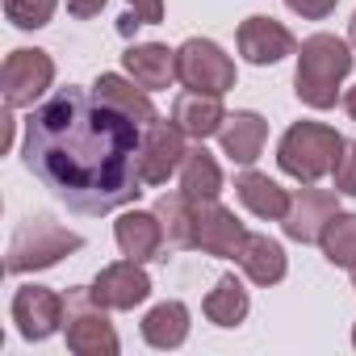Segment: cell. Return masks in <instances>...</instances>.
Returning <instances> with one entry per match:
<instances>
[{"label": "cell", "mask_w": 356, "mask_h": 356, "mask_svg": "<svg viewBox=\"0 0 356 356\" xmlns=\"http://www.w3.org/2000/svg\"><path fill=\"white\" fill-rule=\"evenodd\" d=\"M343 134L335 126H323V122H293L281 143H277V163L285 176H293L298 185H314L323 176L335 172L339 155H343Z\"/></svg>", "instance_id": "cell-3"}, {"label": "cell", "mask_w": 356, "mask_h": 356, "mask_svg": "<svg viewBox=\"0 0 356 356\" xmlns=\"http://www.w3.org/2000/svg\"><path fill=\"white\" fill-rule=\"evenodd\" d=\"M84 239L76 231H67L63 222H55L51 214H30L13 239H9V252H5V273L9 277H22V273H38V268H55L63 256L80 252Z\"/></svg>", "instance_id": "cell-4"}, {"label": "cell", "mask_w": 356, "mask_h": 356, "mask_svg": "<svg viewBox=\"0 0 356 356\" xmlns=\"http://www.w3.org/2000/svg\"><path fill=\"white\" fill-rule=\"evenodd\" d=\"M143 130L88 88H59L26 118L22 159L76 214L101 218L126 210L143 193Z\"/></svg>", "instance_id": "cell-1"}, {"label": "cell", "mask_w": 356, "mask_h": 356, "mask_svg": "<svg viewBox=\"0 0 356 356\" xmlns=\"http://www.w3.org/2000/svg\"><path fill=\"white\" fill-rule=\"evenodd\" d=\"M239 268L248 273L252 285H277L285 281L289 273V260H285V248L268 235H248L243 252H239Z\"/></svg>", "instance_id": "cell-20"}, {"label": "cell", "mask_w": 356, "mask_h": 356, "mask_svg": "<svg viewBox=\"0 0 356 356\" xmlns=\"http://www.w3.org/2000/svg\"><path fill=\"white\" fill-rule=\"evenodd\" d=\"M113 239H118V248H122L126 260L147 264V260L159 256V248H163L168 235H163V222H159L155 210H126L113 222Z\"/></svg>", "instance_id": "cell-14"}, {"label": "cell", "mask_w": 356, "mask_h": 356, "mask_svg": "<svg viewBox=\"0 0 356 356\" xmlns=\"http://www.w3.org/2000/svg\"><path fill=\"white\" fill-rule=\"evenodd\" d=\"M138 26H143V22H138V17H134V13H126V17H122V22H118V34H122V38H130V34H134V30H138Z\"/></svg>", "instance_id": "cell-31"}, {"label": "cell", "mask_w": 356, "mask_h": 356, "mask_svg": "<svg viewBox=\"0 0 356 356\" xmlns=\"http://www.w3.org/2000/svg\"><path fill=\"white\" fill-rule=\"evenodd\" d=\"M185 130L176 126V122H147L143 126V147H138V168H143V181L147 185H168V176L172 172H181L189 147H185Z\"/></svg>", "instance_id": "cell-9"}, {"label": "cell", "mask_w": 356, "mask_h": 356, "mask_svg": "<svg viewBox=\"0 0 356 356\" xmlns=\"http://www.w3.org/2000/svg\"><path fill=\"white\" fill-rule=\"evenodd\" d=\"M101 9H105V0H67V13H72V17H80V22L97 17Z\"/></svg>", "instance_id": "cell-30"}, {"label": "cell", "mask_w": 356, "mask_h": 356, "mask_svg": "<svg viewBox=\"0 0 356 356\" xmlns=\"http://www.w3.org/2000/svg\"><path fill=\"white\" fill-rule=\"evenodd\" d=\"M352 42L335 34H310L298 47V72H293V92L310 109H331L339 101V84L352 72Z\"/></svg>", "instance_id": "cell-2"}, {"label": "cell", "mask_w": 356, "mask_h": 356, "mask_svg": "<svg viewBox=\"0 0 356 356\" xmlns=\"http://www.w3.org/2000/svg\"><path fill=\"white\" fill-rule=\"evenodd\" d=\"M126 5H130V13H134L143 26L163 22V0H126Z\"/></svg>", "instance_id": "cell-29"}, {"label": "cell", "mask_w": 356, "mask_h": 356, "mask_svg": "<svg viewBox=\"0 0 356 356\" xmlns=\"http://www.w3.org/2000/svg\"><path fill=\"white\" fill-rule=\"evenodd\" d=\"M143 339L159 352H172V348H181L189 339V306L185 302H159L147 310L143 318Z\"/></svg>", "instance_id": "cell-21"}, {"label": "cell", "mask_w": 356, "mask_h": 356, "mask_svg": "<svg viewBox=\"0 0 356 356\" xmlns=\"http://www.w3.org/2000/svg\"><path fill=\"white\" fill-rule=\"evenodd\" d=\"M63 335L76 356H118V331L105 314V306L92 298V285H76L63 298Z\"/></svg>", "instance_id": "cell-5"}, {"label": "cell", "mask_w": 356, "mask_h": 356, "mask_svg": "<svg viewBox=\"0 0 356 356\" xmlns=\"http://www.w3.org/2000/svg\"><path fill=\"white\" fill-rule=\"evenodd\" d=\"M55 80V59L38 47H17L9 51L5 67H0V92H5V109H34V101L51 88Z\"/></svg>", "instance_id": "cell-7"}, {"label": "cell", "mask_w": 356, "mask_h": 356, "mask_svg": "<svg viewBox=\"0 0 356 356\" xmlns=\"http://www.w3.org/2000/svg\"><path fill=\"white\" fill-rule=\"evenodd\" d=\"M235 193H239V202H243L256 218H268V222H281L285 210H289V193L273 181V176L252 172V168L235 176Z\"/></svg>", "instance_id": "cell-18"}, {"label": "cell", "mask_w": 356, "mask_h": 356, "mask_svg": "<svg viewBox=\"0 0 356 356\" xmlns=\"http://www.w3.org/2000/svg\"><path fill=\"white\" fill-rule=\"evenodd\" d=\"M343 109H348V118L356 122V84H352V88L343 92Z\"/></svg>", "instance_id": "cell-32"}, {"label": "cell", "mask_w": 356, "mask_h": 356, "mask_svg": "<svg viewBox=\"0 0 356 356\" xmlns=\"http://www.w3.org/2000/svg\"><path fill=\"white\" fill-rule=\"evenodd\" d=\"M92 92H97L105 105L122 109L126 118H134L138 126H147V122H155V118H159V113H155V105H151V97H147V88H138L130 76L101 72V76H97V84H92Z\"/></svg>", "instance_id": "cell-19"}, {"label": "cell", "mask_w": 356, "mask_h": 356, "mask_svg": "<svg viewBox=\"0 0 356 356\" xmlns=\"http://www.w3.org/2000/svg\"><path fill=\"white\" fill-rule=\"evenodd\" d=\"M172 122L181 126L189 138L206 143V138H210V134H218V130H222V122H227L222 97H214V92H197V88H185L181 97L172 101Z\"/></svg>", "instance_id": "cell-15"}, {"label": "cell", "mask_w": 356, "mask_h": 356, "mask_svg": "<svg viewBox=\"0 0 356 356\" xmlns=\"http://www.w3.org/2000/svg\"><path fill=\"white\" fill-rule=\"evenodd\" d=\"M285 5H289L298 17H306V22H323V17H331V13H335L339 0H285Z\"/></svg>", "instance_id": "cell-28"}, {"label": "cell", "mask_w": 356, "mask_h": 356, "mask_svg": "<svg viewBox=\"0 0 356 356\" xmlns=\"http://www.w3.org/2000/svg\"><path fill=\"white\" fill-rule=\"evenodd\" d=\"M193 197L185 189H176V193H163L155 202V214L163 222V235L172 248H193Z\"/></svg>", "instance_id": "cell-24"}, {"label": "cell", "mask_w": 356, "mask_h": 356, "mask_svg": "<svg viewBox=\"0 0 356 356\" xmlns=\"http://www.w3.org/2000/svg\"><path fill=\"white\" fill-rule=\"evenodd\" d=\"M352 285H356V268H352Z\"/></svg>", "instance_id": "cell-34"}, {"label": "cell", "mask_w": 356, "mask_h": 356, "mask_svg": "<svg viewBox=\"0 0 356 356\" xmlns=\"http://www.w3.org/2000/svg\"><path fill=\"white\" fill-rule=\"evenodd\" d=\"M339 214V197L331 189H314V185H302L298 193H289V210L281 218L285 235L298 239V243H318L327 222Z\"/></svg>", "instance_id": "cell-10"}, {"label": "cell", "mask_w": 356, "mask_h": 356, "mask_svg": "<svg viewBox=\"0 0 356 356\" xmlns=\"http://www.w3.org/2000/svg\"><path fill=\"white\" fill-rule=\"evenodd\" d=\"M151 293V277L143 273L138 260H118V264H105L92 281V298L105 306V310H134L143 306Z\"/></svg>", "instance_id": "cell-12"}, {"label": "cell", "mask_w": 356, "mask_h": 356, "mask_svg": "<svg viewBox=\"0 0 356 356\" xmlns=\"http://www.w3.org/2000/svg\"><path fill=\"white\" fill-rule=\"evenodd\" d=\"M264 138H268V122L252 109H239V113H227L222 130H218V143H222V155L231 163H243L252 168L264 151Z\"/></svg>", "instance_id": "cell-16"}, {"label": "cell", "mask_w": 356, "mask_h": 356, "mask_svg": "<svg viewBox=\"0 0 356 356\" xmlns=\"http://www.w3.org/2000/svg\"><path fill=\"white\" fill-rule=\"evenodd\" d=\"M176 80L185 88H197V92H231L235 88V63L231 55H222L218 42L210 38H185L176 47Z\"/></svg>", "instance_id": "cell-6"}, {"label": "cell", "mask_w": 356, "mask_h": 356, "mask_svg": "<svg viewBox=\"0 0 356 356\" xmlns=\"http://www.w3.org/2000/svg\"><path fill=\"white\" fill-rule=\"evenodd\" d=\"M59 9V0H5V17L17 30H42Z\"/></svg>", "instance_id": "cell-26"}, {"label": "cell", "mask_w": 356, "mask_h": 356, "mask_svg": "<svg viewBox=\"0 0 356 356\" xmlns=\"http://www.w3.org/2000/svg\"><path fill=\"white\" fill-rule=\"evenodd\" d=\"M248 243V227L235 218V210H227L218 197L197 202L193 206V248L218 260H239Z\"/></svg>", "instance_id": "cell-8"}, {"label": "cell", "mask_w": 356, "mask_h": 356, "mask_svg": "<svg viewBox=\"0 0 356 356\" xmlns=\"http://www.w3.org/2000/svg\"><path fill=\"white\" fill-rule=\"evenodd\" d=\"M335 193H348V197H356V143H348L343 147V155H339V163H335Z\"/></svg>", "instance_id": "cell-27"}, {"label": "cell", "mask_w": 356, "mask_h": 356, "mask_svg": "<svg viewBox=\"0 0 356 356\" xmlns=\"http://www.w3.org/2000/svg\"><path fill=\"white\" fill-rule=\"evenodd\" d=\"M13 323L26 339H51L63 327V298L47 285H22L13 293Z\"/></svg>", "instance_id": "cell-11"}, {"label": "cell", "mask_w": 356, "mask_h": 356, "mask_svg": "<svg viewBox=\"0 0 356 356\" xmlns=\"http://www.w3.org/2000/svg\"><path fill=\"white\" fill-rule=\"evenodd\" d=\"M352 343H356V327H352Z\"/></svg>", "instance_id": "cell-35"}, {"label": "cell", "mask_w": 356, "mask_h": 356, "mask_svg": "<svg viewBox=\"0 0 356 356\" xmlns=\"http://www.w3.org/2000/svg\"><path fill=\"white\" fill-rule=\"evenodd\" d=\"M318 248H323V256H327L335 268H356V214H343V210H339V214L327 222Z\"/></svg>", "instance_id": "cell-25"}, {"label": "cell", "mask_w": 356, "mask_h": 356, "mask_svg": "<svg viewBox=\"0 0 356 356\" xmlns=\"http://www.w3.org/2000/svg\"><path fill=\"white\" fill-rule=\"evenodd\" d=\"M122 67H126V76H130L138 88H147V92L172 88V80H176V51H168L163 42H134V47L122 55Z\"/></svg>", "instance_id": "cell-17"}, {"label": "cell", "mask_w": 356, "mask_h": 356, "mask_svg": "<svg viewBox=\"0 0 356 356\" xmlns=\"http://www.w3.org/2000/svg\"><path fill=\"white\" fill-rule=\"evenodd\" d=\"M181 189H185L193 202H210V197L222 193V168L214 163V155H210L202 143L189 147V155H185V163H181Z\"/></svg>", "instance_id": "cell-23"}, {"label": "cell", "mask_w": 356, "mask_h": 356, "mask_svg": "<svg viewBox=\"0 0 356 356\" xmlns=\"http://www.w3.org/2000/svg\"><path fill=\"white\" fill-rule=\"evenodd\" d=\"M202 310H206V318L214 327H239L248 318V310H252V298H248V289H243V281L235 273H222L218 285L206 293Z\"/></svg>", "instance_id": "cell-22"}, {"label": "cell", "mask_w": 356, "mask_h": 356, "mask_svg": "<svg viewBox=\"0 0 356 356\" xmlns=\"http://www.w3.org/2000/svg\"><path fill=\"white\" fill-rule=\"evenodd\" d=\"M348 42L356 47V13H352V22H348Z\"/></svg>", "instance_id": "cell-33"}, {"label": "cell", "mask_w": 356, "mask_h": 356, "mask_svg": "<svg viewBox=\"0 0 356 356\" xmlns=\"http://www.w3.org/2000/svg\"><path fill=\"white\" fill-rule=\"evenodd\" d=\"M239 42V55L256 67H268V63H281L285 55L298 51V38L277 22V17H248L235 34Z\"/></svg>", "instance_id": "cell-13"}]
</instances>
